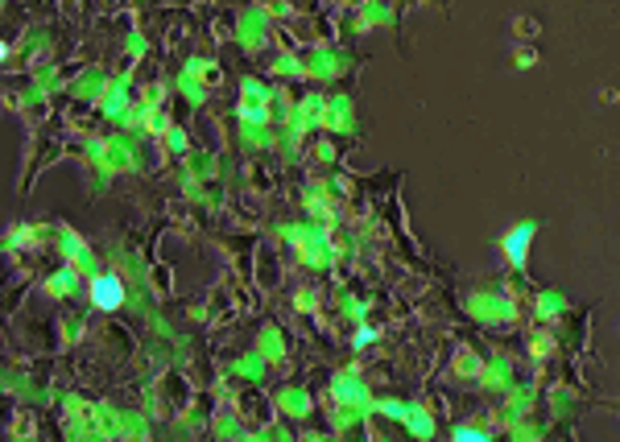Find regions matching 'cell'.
<instances>
[{"instance_id": "6da1fadb", "label": "cell", "mask_w": 620, "mask_h": 442, "mask_svg": "<svg viewBox=\"0 0 620 442\" xmlns=\"http://www.w3.org/2000/svg\"><path fill=\"white\" fill-rule=\"evenodd\" d=\"M87 294H91V306H95V310H116V306L124 302V281H120L116 273H95L91 285H87Z\"/></svg>"}, {"instance_id": "7a4b0ae2", "label": "cell", "mask_w": 620, "mask_h": 442, "mask_svg": "<svg viewBox=\"0 0 620 442\" xmlns=\"http://www.w3.org/2000/svg\"><path fill=\"white\" fill-rule=\"evenodd\" d=\"M538 223H517L509 236H505V257L513 261V269H526V257H530V240H534Z\"/></svg>"}, {"instance_id": "3957f363", "label": "cell", "mask_w": 620, "mask_h": 442, "mask_svg": "<svg viewBox=\"0 0 620 442\" xmlns=\"http://www.w3.org/2000/svg\"><path fill=\"white\" fill-rule=\"evenodd\" d=\"M488 434H480V430H472V426H459L455 430V442H484Z\"/></svg>"}, {"instance_id": "277c9868", "label": "cell", "mask_w": 620, "mask_h": 442, "mask_svg": "<svg viewBox=\"0 0 620 442\" xmlns=\"http://www.w3.org/2000/svg\"><path fill=\"white\" fill-rule=\"evenodd\" d=\"M0 58H8V46H4V41H0Z\"/></svg>"}]
</instances>
